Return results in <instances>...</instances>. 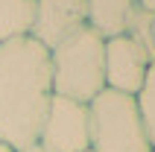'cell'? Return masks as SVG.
Masks as SVG:
<instances>
[{
    "instance_id": "6",
    "label": "cell",
    "mask_w": 155,
    "mask_h": 152,
    "mask_svg": "<svg viewBox=\"0 0 155 152\" xmlns=\"http://www.w3.org/2000/svg\"><path fill=\"white\" fill-rule=\"evenodd\" d=\"M152 59L132 41L129 35H117L105 41V88L117 94H135L147 79Z\"/></svg>"
},
{
    "instance_id": "14",
    "label": "cell",
    "mask_w": 155,
    "mask_h": 152,
    "mask_svg": "<svg viewBox=\"0 0 155 152\" xmlns=\"http://www.w3.org/2000/svg\"><path fill=\"white\" fill-rule=\"evenodd\" d=\"M85 152H94V149H85Z\"/></svg>"
},
{
    "instance_id": "13",
    "label": "cell",
    "mask_w": 155,
    "mask_h": 152,
    "mask_svg": "<svg viewBox=\"0 0 155 152\" xmlns=\"http://www.w3.org/2000/svg\"><path fill=\"white\" fill-rule=\"evenodd\" d=\"M0 152H15V149H9V146L3 144V140H0Z\"/></svg>"
},
{
    "instance_id": "10",
    "label": "cell",
    "mask_w": 155,
    "mask_h": 152,
    "mask_svg": "<svg viewBox=\"0 0 155 152\" xmlns=\"http://www.w3.org/2000/svg\"><path fill=\"white\" fill-rule=\"evenodd\" d=\"M135 105H138L143 132H147V137H149V146H152V152H155V64L149 68L147 79L140 85V91L135 94Z\"/></svg>"
},
{
    "instance_id": "8",
    "label": "cell",
    "mask_w": 155,
    "mask_h": 152,
    "mask_svg": "<svg viewBox=\"0 0 155 152\" xmlns=\"http://www.w3.org/2000/svg\"><path fill=\"white\" fill-rule=\"evenodd\" d=\"M35 24V0H0V44L29 38Z\"/></svg>"
},
{
    "instance_id": "1",
    "label": "cell",
    "mask_w": 155,
    "mask_h": 152,
    "mask_svg": "<svg viewBox=\"0 0 155 152\" xmlns=\"http://www.w3.org/2000/svg\"><path fill=\"white\" fill-rule=\"evenodd\" d=\"M50 100V50L32 38L0 44V140L9 149L38 144Z\"/></svg>"
},
{
    "instance_id": "11",
    "label": "cell",
    "mask_w": 155,
    "mask_h": 152,
    "mask_svg": "<svg viewBox=\"0 0 155 152\" xmlns=\"http://www.w3.org/2000/svg\"><path fill=\"white\" fill-rule=\"evenodd\" d=\"M140 9H149V12H155V0H138Z\"/></svg>"
},
{
    "instance_id": "5",
    "label": "cell",
    "mask_w": 155,
    "mask_h": 152,
    "mask_svg": "<svg viewBox=\"0 0 155 152\" xmlns=\"http://www.w3.org/2000/svg\"><path fill=\"white\" fill-rule=\"evenodd\" d=\"M82 26H88L85 0H35V24L29 38L53 50Z\"/></svg>"
},
{
    "instance_id": "3",
    "label": "cell",
    "mask_w": 155,
    "mask_h": 152,
    "mask_svg": "<svg viewBox=\"0 0 155 152\" xmlns=\"http://www.w3.org/2000/svg\"><path fill=\"white\" fill-rule=\"evenodd\" d=\"M88 111L94 152H152L135 97L105 88L100 97L88 102Z\"/></svg>"
},
{
    "instance_id": "7",
    "label": "cell",
    "mask_w": 155,
    "mask_h": 152,
    "mask_svg": "<svg viewBox=\"0 0 155 152\" xmlns=\"http://www.w3.org/2000/svg\"><path fill=\"white\" fill-rule=\"evenodd\" d=\"M85 6H88V26L108 41L117 35H126L129 21L138 9V0H85Z\"/></svg>"
},
{
    "instance_id": "4",
    "label": "cell",
    "mask_w": 155,
    "mask_h": 152,
    "mask_svg": "<svg viewBox=\"0 0 155 152\" xmlns=\"http://www.w3.org/2000/svg\"><path fill=\"white\" fill-rule=\"evenodd\" d=\"M38 144L47 152H85L91 149V111L85 102L53 94Z\"/></svg>"
},
{
    "instance_id": "9",
    "label": "cell",
    "mask_w": 155,
    "mask_h": 152,
    "mask_svg": "<svg viewBox=\"0 0 155 152\" xmlns=\"http://www.w3.org/2000/svg\"><path fill=\"white\" fill-rule=\"evenodd\" d=\"M126 35L147 53L149 59H152V64H155V12L138 6V9H135V15H132V21H129Z\"/></svg>"
},
{
    "instance_id": "12",
    "label": "cell",
    "mask_w": 155,
    "mask_h": 152,
    "mask_svg": "<svg viewBox=\"0 0 155 152\" xmlns=\"http://www.w3.org/2000/svg\"><path fill=\"white\" fill-rule=\"evenodd\" d=\"M21 152H47L41 144H32V146H26V149H21Z\"/></svg>"
},
{
    "instance_id": "2",
    "label": "cell",
    "mask_w": 155,
    "mask_h": 152,
    "mask_svg": "<svg viewBox=\"0 0 155 152\" xmlns=\"http://www.w3.org/2000/svg\"><path fill=\"white\" fill-rule=\"evenodd\" d=\"M53 94L76 102H91L105 91V38L82 26L68 41L50 50Z\"/></svg>"
}]
</instances>
